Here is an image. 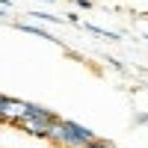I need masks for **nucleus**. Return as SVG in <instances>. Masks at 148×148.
I'll return each mask as SVG.
<instances>
[{"mask_svg": "<svg viewBox=\"0 0 148 148\" xmlns=\"http://www.w3.org/2000/svg\"><path fill=\"white\" fill-rule=\"evenodd\" d=\"M51 121H53V119H42V116H30V113H24L15 125L24 127L30 136H42V139H45V136H47V127H51Z\"/></svg>", "mask_w": 148, "mask_h": 148, "instance_id": "1", "label": "nucleus"}, {"mask_svg": "<svg viewBox=\"0 0 148 148\" xmlns=\"http://www.w3.org/2000/svg\"><path fill=\"white\" fill-rule=\"evenodd\" d=\"M24 113H27V101H18V98H3V104H0V121L15 125Z\"/></svg>", "mask_w": 148, "mask_h": 148, "instance_id": "2", "label": "nucleus"}, {"mask_svg": "<svg viewBox=\"0 0 148 148\" xmlns=\"http://www.w3.org/2000/svg\"><path fill=\"white\" fill-rule=\"evenodd\" d=\"M80 148H113V145H107V142H101V139L95 136V139H89V142H83Z\"/></svg>", "mask_w": 148, "mask_h": 148, "instance_id": "3", "label": "nucleus"}, {"mask_svg": "<svg viewBox=\"0 0 148 148\" xmlns=\"http://www.w3.org/2000/svg\"><path fill=\"white\" fill-rule=\"evenodd\" d=\"M0 6H6V9H9V6H12V0H0Z\"/></svg>", "mask_w": 148, "mask_h": 148, "instance_id": "4", "label": "nucleus"}, {"mask_svg": "<svg viewBox=\"0 0 148 148\" xmlns=\"http://www.w3.org/2000/svg\"><path fill=\"white\" fill-rule=\"evenodd\" d=\"M6 15H9V12H6V9H0V21H3V18H6Z\"/></svg>", "mask_w": 148, "mask_h": 148, "instance_id": "5", "label": "nucleus"}, {"mask_svg": "<svg viewBox=\"0 0 148 148\" xmlns=\"http://www.w3.org/2000/svg\"><path fill=\"white\" fill-rule=\"evenodd\" d=\"M3 98H6V95H0V104H3Z\"/></svg>", "mask_w": 148, "mask_h": 148, "instance_id": "6", "label": "nucleus"}]
</instances>
